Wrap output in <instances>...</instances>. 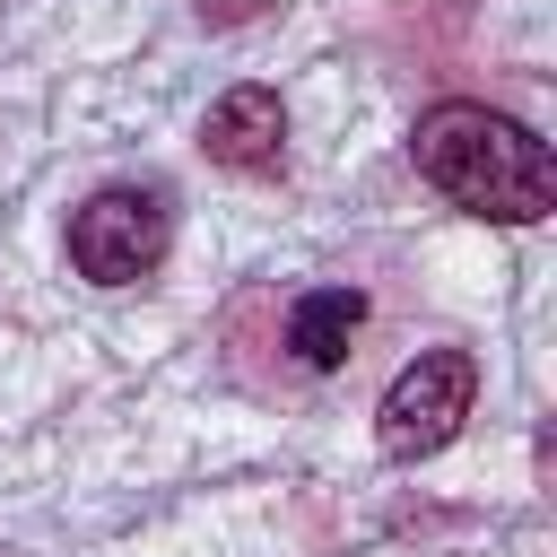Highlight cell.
<instances>
[{
  "label": "cell",
  "instance_id": "6da1fadb",
  "mask_svg": "<svg viewBox=\"0 0 557 557\" xmlns=\"http://www.w3.org/2000/svg\"><path fill=\"white\" fill-rule=\"evenodd\" d=\"M409 165L418 183L461 209V218H487V226H540L557 209V157L531 122L479 104V96H435L418 122H409Z\"/></svg>",
  "mask_w": 557,
  "mask_h": 557
},
{
  "label": "cell",
  "instance_id": "7a4b0ae2",
  "mask_svg": "<svg viewBox=\"0 0 557 557\" xmlns=\"http://www.w3.org/2000/svg\"><path fill=\"white\" fill-rule=\"evenodd\" d=\"M174 252V191L165 183H96L70 209V270L87 287H148Z\"/></svg>",
  "mask_w": 557,
  "mask_h": 557
},
{
  "label": "cell",
  "instance_id": "3957f363",
  "mask_svg": "<svg viewBox=\"0 0 557 557\" xmlns=\"http://www.w3.org/2000/svg\"><path fill=\"white\" fill-rule=\"evenodd\" d=\"M470 400H479V357L470 348H418L392 383H383V400H374V453L383 461H435L453 435H461V418H470Z\"/></svg>",
  "mask_w": 557,
  "mask_h": 557
},
{
  "label": "cell",
  "instance_id": "277c9868",
  "mask_svg": "<svg viewBox=\"0 0 557 557\" xmlns=\"http://www.w3.org/2000/svg\"><path fill=\"white\" fill-rule=\"evenodd\" d=\"M200 157L226 165V174H278L287 165V104H278V87H261V78L226 87L200 113Z\"/></svg>",
  "mask_w": 557,
  "mask_h": 557
},
{
  "label": "cell",
  "instance_id": "5b68a950",
  "mask_svg": "<svg viewBox=\"0 0 557 557\" xmlns=\"http://www.w3.org/2000/svg\"><path fill=\"white\" fill-rule=\"evenodd\" d=\"M366 287H305L296 305H287V357L305 366V374H339L348 357H357V331H366Z\"/></svg>",
  "mask_w": 557,
  "mask_h": 557
}]
</instances>
